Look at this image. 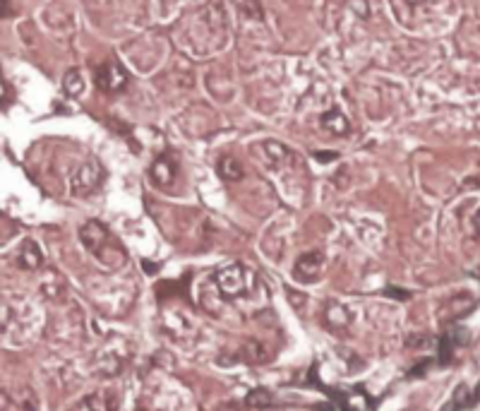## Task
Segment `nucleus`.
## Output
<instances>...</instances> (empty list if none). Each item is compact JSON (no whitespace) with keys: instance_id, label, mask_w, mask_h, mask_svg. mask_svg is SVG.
Here are the masks:
<instances>
[{"instance_id":"obj_19","label":"nucleus","mask_w":480,"mask_h":411,"mask_svg":"<svg viewBox=\"0 0 480 411\" xmlns=\"http://www.w3.org/2000/svg\"><path fill=\"white\" fill-rule=\"evenodd\" d=\"M454 347H456V344H454V339L449 337V334H444L442 344H439V361H442V363H449V361H452Z\"/></svg>"},{"instance_id":"obj_25","label":"nucleus","mask_w":480,"mask_h":411,"mask_svg":"<svg viewBox=\"0 0 480 411\" xmlns=\"http://www.w3.org/2000/svg\"><path fill=\"white\" fill-rule=\"evenodd\" d=\"M475 224H478V228H480V212L475 214Z\"/></svg>"},{"instance_id":"obj_2","label":"nucleus","mask_w":480,"mask_h":411,"mask_svg":"<svg viewBox=\"0 0 480 411\" xmlns=\"http://www.w3.org/2000/svg\"><path fill=\"white\" fill-rule=\"evenodd\" d=\"M442 3L449 0H391L396 17L406 27H418L420 22L427 24V19H432V15L442 8Z\"/></svg>"},{"instance_id":"obj_17","label":"nucleus","mask_w":480,"mask_h":411,"mask_svg":"<svg viewBox=\"0 0 480 411\" xmlns=\"http://www.w3.org/2000/svg\"><path fill=\"white\" fill-rule=\"evenodd\" d=\"M473 402H478V399H475V394H471V390H468L466 385H459V387L454 390L452 406H456V409L466 411V409H468V406H473Z\"/></svg>"},{"instance_id":"obj_21","label":"nucleus","mask_w":480,"mask_h":411,"mask_svg":"<svg viewBox=\"0 0 480 411\" xmlns=\"http://www.w3.org/2000/svg\"><path fill=\"white\" fill-rule=\"evenodd\" d=\"M406 344H408V347H425V344H427V337H423V334H420V337H411Z\"/></svg>"},{"instance_id":"obj_3","label":"nucleus","mask_w":480,"mask_h":411,"mask_svg":"<svg viewBox=\"0 0 480 411\" xmlns=\"http://www.w3.org/2000/svg\"><path fill=\"white\" fill-rule=\"evenodd\" d=\"M214 282H216L218 291L224 293V296H228V298H238V296H243V293L250 289V284L254 282V277L247 272L243 265L233 262V265L224 267L221 272H216Z\"/></svg>"},{"instance_id":"obj_5","label":"nucleus","mask_w":480,"mask_h":411,"mask_svg":"<svg viewBox=\"0 0 480 411\" xmlns=\"http://www.w3.org/2000/svg\"><path fill=\"white\" fill-rule=\"evenodd\" d=\"M118 409H120V394L116 390H99V392H91L84 399H80L70 411H118Z\"/></svg>"},{"instance_id":"obj_9","label":"nucleus","mask_w":480,"mask_h":411,"mask_svg":"<svg viewBox=\"0 0 480 411\" xmlns=\"http://www.w3.org/2000/svg\"><path fill=\"white\" fill-rule=\"evenodd\" d=\"M3 409L5 411H39L41 404H39L36 394L31 387H22L15 392V397L10 392L3 394Z\"/></svg>"},{"instance_id":"obj_7","label":"nucleus","mask_w":480,"mask_h":411,"mask_svg":"<svg viewBox=\"0 0 480 411\" xmlns=\"http://www.w3.org/2000/svg\"><path fill=\"white\" fill-rule=\"evenodd\" d=\"M96 84L103 91H123L127 84V73L123 70V65L110 60V63L101 65L96 70Z\"/></svg>"},{"instance_id":"obj_6","label":"nucleus","mask_w":480,"mask_h":411,"mask_svg":"<svg viewBox=\"0 0 480 411\" xmlns=\"http://www.w3.org/2000/svg\"><path fill=\"white\" fill-rule=\"evenodd\" d=\"M322 267H324L322 253L312 250V253H305V255L298 257V262L293 267V277L300 284H317L319 277H322Z\"/></svg>"},{"instance_id":"obj_4","label":"nucleus","mask_w":480,"mask_h":411,"mask_svg":"<svg viewBox=\"0 0 480 411\" xmlns=\"http://www.w3.org/2000/svg\"><path fill=\"white\" fill-rule=\"evenodd\" d=\"M103 181V168L96 161H87L84 166L77 168V174L72 176V195L77 197H87L96 190Z\"/></svg>"},{"instance_id":"obj_16","label":"nucleus","mask_w":480,"mask_h":411,"mask_svg":"<svg viewBox=\"0 0 480 411\" xmlns=\"http://www.w3.org/2000/svg\"><path fill=\"white\" fill-rule=\"evenodd\" d=\"M63 87L67 91V96H80L84 91V80H82L80 70H67V75L63 77Z\"/></svg>"},{"instance_id":"obj_15","label":"nucleus","mask_w":480,"mask_h":411,"mask_svg":"<svg viewBox=\"0 0 480 411\" xmlns=\"http://www.w3.org/2000/svg\"><path fill=\"white\" fill-rule=\"evenodd\" d=\"M272 402H274V394L269 392V390H262V387L252 390V392L245 397V406H247V409H267Z\"/></svg>"},{"instance_id":"obj_1","label":"nucleus","mask_w":480,"mask_h":411,"mask_svg":"<svg viewBox=\"0 0 480 411\" xmlns=\"http://www.w3.org/2000/svg\"><path fill=\"white\" fill-rule=\"evenodd\" d=\"M80 241H82V246L87 248L101 265L110 267V269H118V267L125 265L127 253H125V248H123V243H120L118 238L113 236L101 221H96V219L87 221V224L80 228Z\"/></svg>"},{"instance_id":"obj_13","label":"nucleus","mask_w":480,"mask_h":411,"mask_svg":"<svg viewBox=\"0 0 480 411\" xmlns=\"http://www.w3.org/2000/svg\"><path fill=\"white\" fill-rule=\"evenodd\" d=\"M243 164L238 161L236 156H221V161H218V176L224 178V181H240L243 178Z\"/></svg>"},{"instance_id":"obj_11","label":"nucleus","mask_w":480,"mask_h":411,"mask_svg":"<svg viewBox=\"0 0 480 411\" xmlns=\"http://www.w3.org/2000/svg\"><path fill=\"white\" fill-rule=\"evenodd\" d=\"M351 311L346 308V305H341V303H329L324 308V325L331 332H341V329H346L348 325H351Z\"/></svg>"},{"instance_id":"obj_23","label":"nucleus","mask_w":480,"mask_h":411,"mask_svg":"<svg viewBox=\"0 0 480 411\" xmlns=\"http://www.w3.org/2000/svg\"><path fill=\"white\" fill-rule=\"evenodd\" d=\"M218 411H238V404H233V402H231V404H221V406H218Z\"/></svg>"},{"instance_id":"obj_10","label":"nucleus","mask_w":480,"mask_h":411,"mask_svg":"<svg viewBox=\"0 0 480 411\" xmlns=\"http://www.w3.org/2000/svg\"><path fill=\"white\" fill-rule=\"evenodd\" d=\"M17 262L22 269H29V272H34V269H39V267L44 265V250H41V246L34 238H24L22 241V246L17 250Z\"/></svg>"},{"instance_id":"obj_20","label":"nucleus","mask_w":480,"mask_h":411,"mask_svg":"<svg viewBox=\"0 0 480 411\" xmlns=\"http://www.w3.org/2000/svg\"><path fill=\"white\" fill-rule=\"evenodd\" d=\"M286 296H288L290 305H293L296 311H303V305L308 303V296H303L300 291H293V289H286Z\"/></svg>"},{"instance_id":"obj_22","label":"nucleus","mask_w":480,"mask_h":411,"mask_svg":"<svg viewBox=\"0 0 480 411\" xmlns=\"http://www.w3.org/2000/svg\"><path fill=\"white\" fill-rule=\"evenodd\" d=\"M387 293H391V296L399 298V301H406L408 298V291H401V289H387Z\"/></svg>"},{"instance_id":"obj_24","label":"nucleus","mask_w":480,"mask_h":411,"mask_svg":"<svg viewBox=\"0 0 480 411\" xmlns=\"http://www.w3.org/2000/svg\"><path fill=\"white\" fill-rule=\"evenodd\" d=\"M317 159H322V161H326V159H336V154H317Z\"/></svg>"},{"instance_id":"obj_18","label":"nucleus","mask_w":480,"mask_h":411,"mask_svg":"<svg viewBox=\"0 0 480 411\" xmlns=\"http://www.w3.org/2000/svg\"><path fill=\"white\" fill-rule=\"evenodd\" d=\"M449 305H452V315L449 318H456V315H461L463 311H468L473 305V296L471 293H459V296H454L452 301H449Z\"/></svg>"},{"instance_id":"obj_14","label":"nucleus","mask_w":480,"mask_h":411,"mask_svg":"<svg viewBox=\"0 0 480 411\" xmlns=\"http://www.w3.org/2000/svg\"><path fill=\"white\" fill-rule=\"evenodd\" d=\"M240 354H243L240 358H243L245 363H252V365L264 363V361L269 358V354H267V349H264L262 344H260V341H254V339H252V341H247V344H245Z\"/></svg>"},{"instance_id":"obj_8","label":"nucleus","mask_w":480,"mask_h":411,"mask_svg":"<svg viewBox=\"0 0 480 411\" xmlns=\"http://www.w3.org/2000/svg\"><path fill=\"white\" fill-rule=\"evenodd\" d=\"M175 171H178L175 156L173 154H161L154 164H152V183L166 190V188H171L173 181H175Z\"/></svg>"},{"instance_id":"obj_12","label":"nucleus","mask_w":480,"mask_h":411,"mask_svg":"<svg viewBox=\"0 0 480 411\" xmlns=\"http://www.w3.org/2000/svg\"><path fill=\"white\" fill-rule=\"evenodd\" d=\"M322 128L329 130L331 135L341 137V135H348V132H351V123H348V118H346L339 109H331L322 116Z\"/></svg>"}]
</instances>
